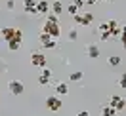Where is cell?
I'll return each instance as SVG.
<instances>
[{
    "mask_svg": "<svg viewBox=\"0 0 126 116\" xmlns=\"http://www.w3.org/2000/svg\"><path fill=\"white\" fill-rule=\"evenodd\" d=\"M50 78H52V70L46 69V67H42V72H40V76H38V84L40 86H48L50 84Z\"/></svg>",
    "mask_w": 126,
    "mask_h": 116,
    "instance_id": "9c48e42d",
    "label": "cell"
},
{
    "mask_svg": "<svg viewBox=\"0 0 126 116\" xmlns=\"http://www.w3.org/2000/svg\"><path fill=\"white\" fill-rule=\"evenodd\" d=\"M6 6H8V10H14V8H16V2H14V0H8Z\"/></svg>",
    "mask_w": 126,
    "mask_h": 116,
    "instance_id": "d4e9b609",
    "label": "cell"
},
{
    "mask_svg": "<svg viewBox=\"0 0 126 116\" xmlns=\"http://www.w3.org/2000/svg\"><path fill=\"white\" fill-rule=\"evenodd\" d=\"M82 76H84L82 72H73V74H71V80H73V82H79V80H82Z\"/></svg>",
    "mask_w": 126,
    "mask_h": 116,
    "instance_id": "ffe728a7",
    "label": "cell"
},
{
    "mask_svg": "<svg viewBox=\"0 0 126 116\" xmlns=\"http://www.w3.org/2000/svg\"><path fill=\"white\" fill-rule=\"evenodd\" d=\"M38 40H40V44H42V46H44V44H48V42H50V40H54V38H52V36H50V34H46V32H40V36H38Z\"/></svg>",
    "mask_w": 126,
    "mask_h": 116,
    "instance_id": "e0dca14e",
    "label": "cell"
},
{
    "mask_svg": "<svg viewBox=\"0 0 126 116\" xmlns=\"http://www.w3.org/2000/svg\"><path fill=\"white\" fill-rule=\"evenodd\" d=\"M21 42H23V32L19 31V29H16V36L12 40H8V48L12 52H17V50L21 48Z\"/></svg>",
    "mask_w": 126,
    "mask_h": 116,
    "instance_id": "7a4b0ae2",
    "label": "cell"
},
{
    "mask_svg": "<svg viewBox=\"0 0 126 116\" xmlns=\"http://www.w3.org/2000/svg\"><path fill=\"white\" fill-rule=\"evenodd\" d=\"M115 114H117V110H115L113 107H109V105L101 108V116H115Z\"/></svg>",
    "mask_w": 126,
    "mask_h": 116,
    "instance_id": "2e32d148",
    "label": "cell"
},
{
    "mask_svg": "<svg viewBox=\"0 0 126 116\" xmlns=\"http://www.w3.org/2000/svg\"><path fill=\"white\" fill-rule=\"evenodd\" d=\"M99 36H101V40H103V42H105V40H109V38H111L109 31H107V32H99Z\"/></svg>",
    "mask_w": 126,
    "mask_h": 116,
    "instance_id": "7402d4cb",
    "label": "cell"
},
{
    "mask_svg": "<svg viewBox=\"0 0 126 116\" xmlns=\"http://www.w3.org/2000/svg\"><path fill=\"white\" fill-rule=\"evenodd\" d=\"M107 31H109V25H107V23L99 25V32H107Z\"/></svg>",
    "mask_w": 126,
    "mask_h": 116,
    "instance_id": "603a6c76",
    "label": "cell"
},
{
    "mask_svg": "<svg viewBox=\"0 0 126 116\" xmlns=\"http://www.w3.org/2000/svg\"><path fill=\"white\" fill-rule=\"evenodd\" d=\"M0 34H2V38L8 42V40H12L16 36V29L14 27H4V29H0Z\"/></svg>",
    "mask_w": 126,
    "mask_h": 116,
    "instance_id": "8fae6325",
    "label": "cell"
},
{
    "mask_svg": "<svg viewBox=\"0 0 126 116\" xmlns=\"http://www.w3.org/2000/svg\"><path fill=\"white\" fill-rule=\"evenodd\" d=\"M23 6H25V12L27 13H36V0H23Z\"/></svg>",
    "mask_w": 126,
    "mask_h": 116,
    "instance_id": "4fadbf2b",
    "label": "cell"
},
{
    "mask_svg": "<svg viewBox=\"0 0 126 116\" xmlns=\"http://www.w3.org/2000/svg\"><path fill=\"white\" fill-rule=\"evenodd\" d=\"M42 32H46V34H50L52 38H59V34H61V27H59V21H48L44 23V27H42Z\"/></svg>",
    "mask_w": 126,
    "mask_h": 116,
    "instance_id": "6da1fadb",
    "label": "cell"
},
{
    "mask_svg": "<svg viewBox=\"0 0 126 116\" xmlns=\"http://www.w3.org/2000/svg\"><path fill=\"white\" fill-rule=\"evenodd\" d=\"M0 6H2V2H0Z\"/></svg>",
    "mask_w": 126,
    "mask_h": 116,
    "instance_id": "f546056e",
    "label": "cell"
},
{
    "mask_svg": "<svg viewBox=\"0 0 126 116\" xmlns=\"http://www.w3.org/2000/svg\"><path fill=\"white\" fill-rule=\"evenodd\" d=\"M8 90L14 95H23L25 93V86L19 82V80H10V84H8Z\"/></svg>",
    "mask_w": 126,
    "mask_h": 116,
    "instance_id": "8992f818",
    "label": "cell"
},
{
    "mask_svg": "<svg viewBox=\"0 0 126 116\" xmlns=\"http://www.w3.org/2000/svg\"><path fill=\"white\" fill-rule=\"evenodd\" d=\"M31 63L34 65V67L42 69V67H46V55L40 53V52H34V53L31 55Z\"/></svg>",
    "mask_w": 126,
    "mask_h": 116,
    "instance_id": "ba28073f",
    "label": "cell"
},
{
    "mask_svg": "<svg viewBox=\"0 0 126 116\" xmlns=\"http://www.w3.org/2000/svg\"><path fill=\"white\" fill-rule=\"evenodd\" d=\"M77 116H90V112H88V110H80Z\"/></svg>",
    "mask_w": 126,
    "mask_h": 116,
    "instance_id": "484cf974",
    "label": "cell"
},
{
    "mask_svg": "<svg viewBox=\"0 0 126 116\" xmlns=\"http://www.w3.org/2000/svg\"><path fill=\"white\" fill-rule=\"evenodd\" d=\"M73 17H75V23L82 25V27H88V25L94 21V15H92V13H77V15H73Z\"/></svg>",
    "mask_w": 126,
    "mask_h": 116,
    "instance_id": "5b68a950",
    "label": "cell"
},
{
    "mask_svg": "<svg viewBox=\"0 0 126 116\" xmlns=\"http://www.w3.org/2000/svg\"><path fill=\"white\" fill-rule=\"evenodd\" d=\"M61 105L63 103H61V99H59L57 95H50V97L46 99V108L52 110V112H57V110L61 108Z\"/></svg>",
    "mask_w": 126,
    "mask_h": 116,
    "instance_id": "3957f363",
    "label": "cell"
},
{
    "mask_svg": "<svg viewBox=\"0 0 126 116\" xmlns=\"http://www.w3.org/2000/svg\"><path fill=\"white\" fill-rule=\"evenodd\" d=\"M97 0H84V4H95Z\"/></svg>",
    "mask_w": 126,
    "mask_h": 116,
    "instance_id": "4316f807",
    "label": "cell"
},
{
    "mask_svg": "<svg viewBox=\"0 0 126 116\" xmlns=\"http://www.w3.org/2000/svg\"><path fill=\"white\" fill-rule=\"evenodd\" d=\"M107 25H109V34H111V38L115 36V38H122V27L117 23V19H111V21H107Z\"/></svg>",
    "mask_w": 126,
    "mask_h": 116,
    "instance_id": "277c9868",
    "label": "cell"
},
{
    "mask_svg": "<svg viewBox=\"0 0 126 116\" xmlns=\"http://www.w3.org/2000/svg\"><path fill=\"white\" fill-rule=\"evenodd\" d=\"M36 13H42V15L50 13V2L48 0H36Z\"/></svg>",
    "mask_w": 126,
    "mask_h": 116,
    "instance_id": "30bf717a",
    "label": "cell"
},
{
    "mask_svg": "<svg viewBox=\"0 0 126 116\" xmlns=\"http://www.w3.org/2000/svg\"><path fill=\"white\" fill-rule=\"evenodd\" d=\"M109 107H113L117 112L124 110V97H122V95H113L111 101H109Z\"/></svg>",
    "mask_w": 126,
    "mask_h": 116,
    "instance_id": "52a82bcc",
    "label": "cell"
},
{
    "mask_svg": "<svg viewBox=\"0 0 126 116\" xmlns=\"http://www.w3.org/2000/svg\"><path fill=\"white\" fill-rule=\"evenodd\" d=\"M120 61H122V59H120L118 55H111V57H109V65H111V67H118Z\"/></svg>",
    "mask_w": 126,
    "mask_h": 116,
    "instance_id": "ac0fdd59",
    "label": "cell"
},
{
    "mask_svg": "<svg viewBox=\"0 0 126 116\" xmlns=\"http://www.w3.org/2000/svg\"><path fill=\"white\" fill-rule=\"evenodd\" d=\"M0 38H2V34H0Z\"/></svg>",
    "mask_w": 126,
    "mask_h": 116,
    "instance_id": "f1b7e54d",
    "label": "cell"
},
{
    "mask_svg": "<svg viewBox=\"0 0 126 116\" xmlns=\"http://www.w3.org/2000/svg\"><path fill=\"white\" fill-rule=\"evenodd\" d=\"M79 38V32L75 31V29H73V31H69V40H77Z\"/></svg>",
    "mask_w": 126,
    "mask_h": 116,
    "instance_id": "44dd1931",
    "label": "cell"
},
{
    "mask_svg": "<svg viewBox=\"0 0 126 116\" xmlns=\"http://www.w3.org/2000/svg\"><path fill=\"white\" fill-rule=\"evenodd\" d=\"M67 12H69L71 15H77V13H79V8H77L75 4H69V8H67Z\"/></svg>",
    "mask_w": 126,
    "mask_h": 116,
    "instance_id": "d6986e66",
    "label": "cell"
},
{
    "mask_svg": "<svg viewBox=\"0 0 126 116\" xmlns=\"http://www.w3.org/2000/svg\"><path fill=\"white\" fill-rule=\"evenodd\" d=\"M73 4H75V6H77V8H82V6H84V0H73Z\"/></svg>",
    "mask_w": 126,
    "mask_h": 116,
    "instance_id": "cb8c5ba5",
    "label": "cell"
},
{
    "mask_svg": "<svg viewBox=\"0 0 126 116\" xmlns=\"http://www.w3.org/2000/svg\"><path fill=\"white\" fill-rule=\"evenodd\" d=\"M50 10H52V13H55V15L59 17V13H63V4L59 0H55L54 4H50Z\"/></svg>",
    "mask_w": 126,
    "mask_h": 116,
    "instance_id": "5bb4252c",
    "label": "cell"
},
{
    "mask_svg": "<svg viewBox=\"0 0 126 116\" xmlns=\"http://www.w3.org/2000/svg\"><path fill=\"white\" fill-rule=\"evenodd\" d=\"M103 2H109V0H103Z\"/></svg>",
    "mask_w": 126,
    "mask_h": 116,
    "instance_id": "83f0119b",
    "label": "cell"
},
{
    "mask_svg": "<svg viewBox=\"0 0 126 116\" xmlns=\"http://www.w3.org/2000/svg\"><path fill=\"white\" fill-rule=\"evenodd\" d=\"M55 93L57 95H67L69 93V86L65 84V82H59V84L55 86Z\"/></svg>",
    "mask_w": 126,
    "mask_h": 116,
    "instance_id": "9a60e30c",
    "label": "cell"
},
{
    "mask_svg": "<svg viewBox=\"0 0 126 116\" xmlns=\"http://www.w3.org/2000/svg\"><path fill=\"white\" fill-rule=\"evenodd\" d=\"M86 55L90 57V59H97V57L101 55V52H99V48L95 46V44H92V46L86 48Z\"/></svg>",
    "mask_w": 126,
    "mask_h": 116,
    "instance_id": "7c38bea8",
    "label": "cell"
}]
</instances>
